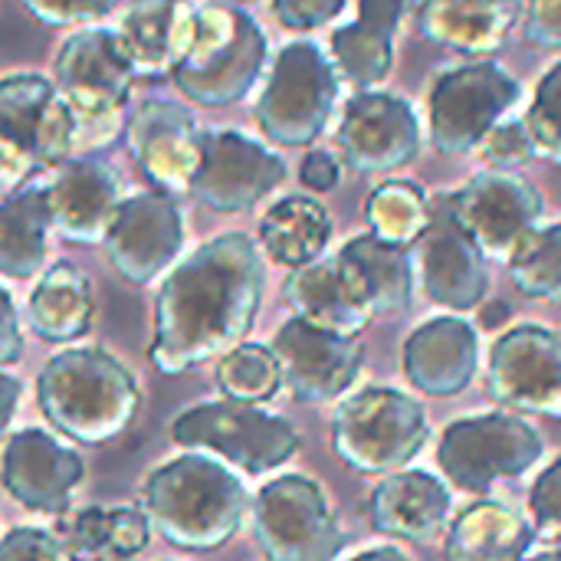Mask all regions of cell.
I'll list each match as a JSON object with an SVG mask.
<instances>
[{
  "label": "cell",
  "instance_id": "42",
  "mask_svg": "<svg viewBox=\"0 0 561 561\" xmlns=\"http://www.w3.org/2000/svg\"><path fill=\"white\" fill-rule=\"evenodd\" d=\"M480 151L496 171L519 168L536 154L529 135H526V125H516V122H503V125L490 128V135L480 141Z\"/></svg>",
  "mask_w": 561,
  "mask_h": 561
},
{
  "label": "cell",
  "instance_id": "22",
  "mask_svg": "<svg viewBox=\"0 0 561 561\" xmlns=\"http://www.w3.org/2000/svg\"><path fill=\"white\" fill-rule=\"evenodd\" d=\"M53 230L69 243H105V233L122 207L118 174L95 158H69L43 187Z\"/></svg>",
  "mask_w": 561,
  "mask_h": 561
},
{
  "label": "cell",
  "instance_id": "28",
  "mask_svg": "<svg viewBox=\"0 0 561 561\" xmlns=\"http://www.w3.org/2000/svg\"><path fill=\"white\" fill-rule=\"evenodd\" d=\"M536 529L523 513L496 500H480L457 516L447 533V561H526Z\"/></svg>",
  "mask_w": 561,
  "mask_h": 561
},
{
  "label": "cell",
  "instance_id": "38",
  "mask_svg": "<svg viewBox=\"0 0 561 561\" xmlns=\"http://www.w3.org/2000/svg\"><path fill=\"white\" fill-rule=\"evenodd\" d=\"M526 135L536 154L546 158L561 154V62L542 76L536 89V102L526 115Z\"/></svg>",
  "mask_w": 561,
  "mask_h": 561
},
{
  "label": "cell",
  "instance_id": "26",
  "mask_svg": "<svg viewBox=\"0 0 561 561\" xmlns=\"http://www.w3.org/2000/svg\"><path fill=\"white\" fill-rule=\"evenodd\" d=\"M197 7L187 0H135L118 26L138 76H171L191 43Z\"/></svg>",
  "mask_w": 561,
  "mask_h": 561
},
{
  "label": "cell",
  "instance_id": "33",
  "mask_svg": "<svg viewBox=\"0 0 561 561\" xmlns=\"http://www.w3.org/2000/svg\"><path fill=\"white\" fill-rule=\"evenodd\" d=\"M49 210L43 187H23L0 201V276L30 279L46 263Z\"/></svg>",
  "mask_w": 561,
  "mask_h": 561
},
{
  "label": "cell",
  "instance_id": "9",
  "mask_svg": "<svg viewBox=\"0 0 561 561\" xmlns=\"http://www.w3.org/2000/svg\"><path fill=\"white\" fill-rule=\"evenodd\" d=\"M253 533L270 561H335L345 549L339 519L309 477H276L256 493Z\"/></svg>",
  "mask_w": 561,
  "mask_h": 561
},
{
  "label": "cell",
  "instance_id": "1",
  "mask_svg": "<svg viewBox=\"0 0 561 561\" xmlns=\"http://www.w3.org/2000/svg\"><path fill=\"white\" fill-rule=\"evenodd\" d=\"M263 260L247 233H220L181 260L158 289L148 362L184 375L233 352L263 302Z\"/></svg>",
  "mask_w": 561,
  "mask_h": 561
},
{
  "label": "cell",
  "instance_id": "21",
  "mask_svg": "<svg viewBox=\"0 0 561 561\" xmlns=\"http://www.w3.org/2000/svg\"><path fill=\"white\" fill-rule=\"evenodd\" d=\"M339 145L355 171L385 174L417 158L421 125L404 99L385 92H362L345 108Z\"/></svg>",
  "mask_w": 561,
  "mask_h": 561
},
{
  "label": "cell",
  "instance_id": "32",
  "mask_svg": "<svg viewBox=\"0 0 561 561\" xmlns=\"http://www.w3.org/2000/svg\"><path fill=\"white\" fill-rule=\"evenodd\" d=\"M329 237H332L329 210L319 201L302 197V194L283 197L260 220L263 250L270 253V260L289 270L316 263L322 250L329 247Z\"/></svg>",
  "mask_w": 561,
  "mask_h": 561
},
{
  "label": "cell",
  "instance_id": "2",
  "mask_svg": "<svg viewBox=\"0 0 561 561\" xmlns=\"http://www.w3.org/2000/svg\"><path fill=\"white\" fill-rule=\"evenodd\" d=\"M250 510L247 486L210 457H178L145 480V516L181 552L227 546Z\"/></svg>",
  "mask_w": 561,
  "mask_h": 561
},
{
  "label": "cell",
  "instance_id": "15",
  "mask_svg": "<svg viewBox=\"0 0 561 561\" xmlns=\"http://www.w3.org/2000/svg\"><path fill=\"white\" fill-rule=\"evenodd\" d=\"M181 247L184 217L174 194L164 191L125 197L105 233L108 263L131 286L154 283V276H161L178 260Z\"/></svg>",
  "mask_w": 561,
  "mask_h": 561
},
{
  "label": "cell",
  "instance_id": "5",
  "mask_svg": "<svg viewBox=\"0 0 561 561\" xmlns=\"http://www.w3.org/2000/svg\"><path fill=\"white\" fill-rule=\"evenodd\" d=\"M266 66L260 23L237 7H197L191 43L171 72L184 99L224 108L240 102Z\"/></svg>",
  "mask_w": 561,
  "mask_h": 561
},
{
  "label": "cell",
  "instance_id": "3",
  "mask_svg": "<svg viewBox=\"0 0 561 561\" xmlns=\"http://www.w3.org/2000/svg\"><path fill=\"white\" fill-rule=\"evenodd\" d=\"M36 404L53 431L99 447L131 427L141 394L135 375L118 358L102 348H72L43 365Z\"/></svg>",
  "mask_w": 561,
  "mask_h": 561
},
{
  "label": "cell",
  "instance_id": "27",
  "mask_svg": "<svg viewBox=\"0 0 561 561\" xmlns=\"http://www.w3.org/2000/svg\"><path fill=\"white\" fill-rule=\"evenodd\" d=\"M401 10L404 0H362L358 20L332 33L335 62L352 85L371 89L391 72Z\"/></svg>",
  "mask_w": 561,
  "mask_h": 561
},
{
  "label": "cell",
  "instance_id": "6",
  "mask_svg": "<svg viewBox=\"0 0 561 561\" xmlns=\"http://www.w3.org/2000/svg\"><path fill=\"white\" fill-rule=\"evenodd\" d=\"M424 408L394 388H365L339 404L332 421L335 457L355 473H398L427 444Z\"/></svg>",
  "mask_w": 561,
  "mask_h": 561
},
{
  "label": "cell",
  "instance_id": "10",
  "mask_svg": "<svg viewBox=\"0 0 561 561\" xmlns=\"http://www.w3.org/2000/svg\"><path fill=\"white\" fill-rule=\"evenodd\" d=\"M437 460L460 490L486 493L503 477L529 473L542 460V437L510 411L463 417L440 434Z\"/></svg>",
  "mask_w": 561,
  "mask_h": 561
},
{
  "label": "cell",
  "instance_id": "43",
  "mask_svg": "<svg viewBox=\"0 0 561 561\" xmlns=\"http://www.w3.org/2000/svg\"><path fill=\"white\" fill-rule=\"evenodd\" d=\"M345 0H273V13L289 30H312L339 16Z\"/></svg>",
  "mask_w": 561,
  "mask_h": 561
},
{
  "label": "cell",
  "instance_id": "39",
  "mask_svg": "<svg viewBox=\"0 0 561 561\" xmlns=\"http://www.w3.org/2000/svg\"><path fill=\"white\" fill-rule=\"evenodd\" d=\"M0 561H99L79 552L69 539H59L46 529L16 526L0 539Z\"/></svg>",
  "mask_w": 561,
  "mask_h": 561
},
{
  "label": "cell",
  "instance_id": "36",
  "mask_svg": "<svg viewBox=\"0 0 561 561\" xmlns=\"http://www.w3.org/2000/svg\"><path fill=\"white\" fill-rule=\"evenodd\" d=\"M217 388L227 394V401L237 404H263L283 388V368L273 355V348L256 342H240L233 352H227L217 365Z\"/></svg>",
  "mask_w": 561,
  "mask_h": 561
},
{
  "label": "cell",
  "instance_id": "49",
  "mask_svg": "<svg viewBox=\"0 0 561 561\" xmlns=\"http://www.w3.org/2000/svg\"><path fill=\"white\" fill-rule=\"evenodd\" d=\"M503 319H510V306L500 302V306H493L490 312H483V329H496Z\"/></svg>",
  "mask_w": 561,
  "mask_h": 561
},
{
  "label": "cell",
  "instance_id": "48",
  "mask_svg": "<svg viewBox=\"0 0 561 561\" xmlns=\"http://www.w3.org/2000/svg\"><path fill=\"white\" fill-rule=\"evenodd\" d=\"M352 561H411L401 549H391V546H385V549H371V552H362V556H355Z\"/></svg>",
  "mask_w": 561,
  "mask_h": 561
},
{
  "label": "cell",
  "instance_id": "12",
  "mask_svg": "<svg viewBox=\"0 0 561 561\" xmlns=\"http://www.w3.org/2000/svg\"><path fill=\"white\" fill-rule=\"evenodd\" d=\"M131 56L118 30H79L56 56L53 82L79 122H108L125 105L135 82Z\"/></svg>",
  "mask_w": 561,
  "mask_h": 561
},
{
  "label": "cell",
  "instance_id": "19",
  "mask_svg": "<svg viewBox=\"0 0 561 561\" xmlns=\"http://www.w3.org/2000/svg\"><path fill=\"white\" fill-rule=\"evenodd\" d=\"M204 131L194 115L178 102H141L128 118V148L154 191L178 194L191 191V181L201 164Z\"/></svg>",
  "mask_w": 561,
  "mask_h": 561
},
{
  "label": "cell",
  "instance_id": "37",
  "mask_svg": "<svg viewBox=\"0 0 561 561\" xmlns=\"http://www.w3.org/2000/svg\"><path fill=\"white\" fill-rule=\"evenodd\" d=\"M510 276L533 299H561V224L533 230L510 256Z\"/></svg>",
  "mask_w": 561,
  "mask_h": 561
},
{
  "label": "cell",
  "instance_id": "50",
  "mask_svg": "<svg viewBox=\"0 0 561 561\" xmlns=\"http://www.w3.org/2000/svg\"><path fill=\"white\" fill-rule=\"evenodd\" d=\"M526 561H561V552H542V556H536V559H526Z\"/></svg>",
  "mask_w": 561,
  "mask_h": 561
},
{
  "label": "cell",
  "instance_id": "40",
  "mask_svg": "<svg viewBox=\"0 0 561 561\" xmlns=\"http://www.w3.org/2000/svg\"><path fill=\"white\" fill-rule=\"evenodd\" d=\"M529 513L536 519V539L561 542V457L536 477L529 490Z\"/></svg>",
  "mask_w": 561,
  "mask_h": 561
},
{
  "label": "cell",
  "instance_id": "14",
  "mask_svg": "<svg viewBox=\"0 0 561 561\" xmlns=\"http://www.w3.org/2000/svg\"><path fill=\"white\" fill-rule=\"evenodd\" d=\"M286 181L279 154L240 131H204L191 194L220 214L250 210Z\"/></svg>",
  "mask_w": 561,
  "mask_h": 561
},
{
  "label": "cell",
  "instance_id": "7",
  "mask_svg": "<svg viewBox=\"0 0 561 561\" xmlns=\"http://www.w3.org/2000/svg\"><path fill=\"white\" fill-rule=\"evenodd\" d=\"M339 79L316 43H289L273 62L270 82L256 102L260 131L283 145H312L332 118Z\"/></svg>",
  "mask_w": 561,
  "mask_h": 561
},
{
  "label": "cell",
  "instance_id": "13",
  "mask_svg": "<svg viewBox=\"0 0 561 561\" xmlns=\"http://www.w3.org/2000/svg\"><path fill=\"white\" fill-rule=\"evenodd\" d=\"M490 398L510 414L561 421V335L546 325H516L496 339L486 368Z\"/></svg>",
  "mask_w": 561,
  "mask_h": 561
},
{
  "label": "cell",
  "instance_id": "20",
  "mask_svg": "<svg viewBox=\"0 0 561 561\" xmlns=\"http://www.w3.org/2000/svg\"><path fill=\"white\" fill-rule=\"evenodd\" d=\"M82 457L39 427L16 431L0 460V483L23 510L59 516L82 483Z\"/></svg>",
  "mask_w": 561,
  "mask_h": 561
},
{
  "label": "cell",
  "instance_id": "16",
  "mask_svg": "<svg viewBox=\"0 0 561 561\" xmlns=\"http://www.w3.org/2000/svg\"><path fill=\"white\" fill-rule=\"evenodd\" d=\"M450 201L457 220L477 247L503 263H510L542 217V194L510 171H486L463 191L450 194Z\"/></svg>",
  "mask_w": 561,
  "mask_h": 561
},
{
  "label": "cell",
  "instance_id": "35",
  "mask_svg": "<svg viewBox=\"0 0 561 561\" xmlns=\"http://www.w3.org/2000/svg\"><path fill=\"white\" fill-rule=\"evenodd\" d=\"M365 217L378 240L408 250L411 243H421V237L431 227V201L417 184L388 181L378 191H371L365 204Z\"/></svg>",
  "mask_w": 561,
  "mask_h": 561
},
{
  "label": "cell",
  "instance_id": "11",
  "mask_svg": "<svg viewBox=\"0 0 561 561\" xmlns=\"http://www.w3.org/2000/svg\"><path fill=\"white\" fill-rule=\"evenodd\" d=\"M519 82L496 62H470L444 72L431 89L434 145L444 154L480 148L490 128L516 105Z\"/></svg>",
  "mask_w": 561,
  "mask_h": 561
},
{
  "label": "cell",
  "instance_id": "4",
  "mask_svg": "<svg viewBox=\"0 0 561 561\" xmlns=\"http://www.w3.org/2000/svg\"><path fill=\"white\" fill-rule=\"evenodd\" d=\"M76 145V115L53 79L39 72L0 79V197L23 191L33 174L66 164Z\"/></svg>",
  "mask_w": 561,
  "mask_h": 561
},
{
  "label": "cell",
  "instance_id": "25",
  "mask_svg": "<svg viewBox=\"0 0 561 561\" xmlns=\"http://www.w3.org/2000/svg\"><path fill=\"white\" fill-rule=\"evenodd\" d=\"M286 302L296 309V319L335 335H358L375 319L342 256L293 270L286 279Z\"/></svg>",
  "mask_w": 561,
  "mask_h": 561
},
{
  "label": "cell",
  "instance_id": "44",
  "mask_svg": "<svg viewBox=\"0 0 561 561\" xmlns=\"http://www.w3.org/2000/svg\"><path fill=\"white\" fill-rule=\"evenodd\" d=\"M526 36L536 46L561 49V0H526Z\"/></svg>",
  "mask_w": 561,
  "mask_h": 561
},
{
  "label": "cell",
  "instance_id": "47",
  "mask_svg": "<svg viewBox=\"0 0 561 561\" xmlns=\"http://www.w3.org/2000/svg\"><path fill=\"white\" fill-rule=\"evenodd\" d=\"M20 381L13 375H0V437L7 434L13 414H16V404H20Z\"/></svg>",
  "mask_w": 561,
  "mask_h": 561
},
{
  "label": "cell",
  "instance_id": "30",
  "mask_svg": "<svg viewBox=\"0 0 561 561\" xmlns=\"http://www.w3.org/2000/svg\"><path fill=\"white\" fill-rule=\"evenodd\" d=\"M510 0H427L421 7V33L457 53H486L503 43L513 23Z\"/></svg>",
  "mask_w": 561,
  "mask_h": 561
},
{
  "label": "cell",
  "instance_id": "34",
  "mask_svg": "<svg viewBox=\"0 0 561 561\" xmlns=\"http://www.w3.org/2000/svg\"><path fill=\"white\" fill-rule=\"evenodd\" d=\"M79 552L99 561L131 559L138 556L151 539V523L145 513L115 506V510H82L69 523L66 536Z\"/></svg>",
  "mask_w": 561,
  "mask_h": 561
},
{
  "label": "cell",
  "instance_id": "24",
  "mask_svg": "<svg viewBox=\"0 0 561 561\" xmlns=\"http://www.w3.org/2000/svg\"><path fill=\"white\" fill-rule=\"evenodd\" d=\"M368 523L375 533L404 542H434L450 519V490L421 470H401L381 480L368 496Z\"/></svg>",
  "mask_w": 561,
  "mask_h": 561
},
{
  "label": "cell",
  "instance_id": "46",
  "mask_svg": "<svg viewBox=\"0 0 561 561\" xmlns=\"http://www.w3.org/2000/svg\"><path fill=\"white\" fill-rule=\"evenodd\" d=\"M299 178L309 191H332L335 181H339V164L329 151H309L302 158V168H299Z\"/></svg>",
  "mask_w": 561,
  "mask_h": 561
},
{
  "label": "cell",
  "instance_id": "45",
  "mask_svg": "<svg viewBox=\"0 0 561 561\" xmlns=\"http://www.w3.org/2000/svg\"><path fill=\"white\" fill-rule=\"evenodd\" d=\"M23 355V335H20V319L13 309L10 293L0 286V368L16 365Z\"/></svg>",
  "mask_w": 561,
  "mask_h": 561
},
{
  "label": "cell",
  "instance_id": "23",
  "mask_svg": "<svg viewBox=\"0 0 561 561\" xmlns=\"http://www.w3.org/2000/svg\"><path fill=\"white\" fill-rule=\"evenodd\" d=\"M408 381L427 398L463 394L480 368L477 329L457 316H440L417 325L401 352Z\"/></svg>",
  "mask_w": 561,
  "mask_h": 561
},
{
  "label": "cell",
  "instance_id": "8",
  "mask_svg": "<svg viewBox=\"0 0 561 561\" xmlns=\"http://www.w3.org/2000/svg\"><path fill=\"white\" fill-rule=\"evenodd\" d=\"M171 440L187 450H214L243 473H270L302 447L296 427L253 404H197L174 417Z\"/></svg>",
  "mask_w": 561,
  "mask_h": 561
},
{
  "label": "cell",
  "instance_id": "41",
  "mask_svg": "<svg viewBox=\"0 0 561 561\" xmlns=\"http://www.w3.org/2000/svg\"><path fill=\"white\" fill-rule=\"evenodd\" d=\"M46 26H79L108 16L122 0H20Z\"/></svg>",
  "mask_w": 561,
  "mask_h": 561
},
{
  "label": "cell",
  "instance_id": "31",
  "mask_svg": "<svg viewBox=\"0 0 561 561\" xmlns=\"http://www.w3.org/2000/svg\"><path fill=\"white\" fill-rule=\"evenodd\" d=\"M339 256L348 263L355 286L362 293V302L368 306L371 316H388L408 306L411 289H414V270H411V256L404 247H394V243L378 240L375 233H365V237L348 240Z\"/></svg>",
  "mask_w": 561,
  "mask_h": 561
},
{
  "label": "cell",
  "instance_id": "17",
  "mask_svg": "<svg viewBox=\"0 0 561 561\" xmlns=\"http://www.w3.org/2000/svg\"><path fill=\"white\" fill-rule=\"evenodd\" d=\"M273 355L283 368V385L306 404L335 401L355 385L365 365V345L358 335H335L302 319H289L276 332Z\"/></svg>",
  "mask_w": 561,
  "mask_h": 561
},
{
  "label": "cell",
  "instance_id": "29",
  "mask_svg": "<svg viewBox=\"0 0 561 561\" xmlns=\"http://www.w3.org/2000/svg\"><path fill=\"white\" fill-rule=\"evenodd\" d=\"M30 325L43 342H76L89 332L92 316H95V299H92V283L89 276L72 266V263H53L26 306Z\"/></svg>",
  "mask_w": 561,
  "mask_h": 561
},
{
  "label": "cell",
  "instance_id": "18",
  "mask_svg": "<svg viewBox=\"0 0 561 561\" xmlns=\"http://www.w3.org/2000/svg\"><path fill=\"white\" fill-rule=\"evenodd\" d=\"M421 283L431 302L470 312L486 299V253L463 230L450 194L431 201V227L421 237Z\"/></svg>",
  "mask_w": 561,
  "mask_h": 561
}]
</instances>
